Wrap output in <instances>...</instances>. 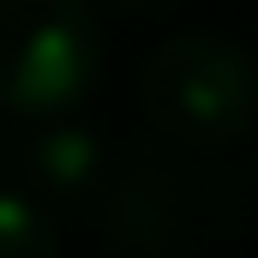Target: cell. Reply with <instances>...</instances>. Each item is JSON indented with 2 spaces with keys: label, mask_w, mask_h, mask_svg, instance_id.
I'll return each instance as SVG.
<instances>
[{
  "label": "cell",
  "mask_w": 258,
  "mask_h": 258,
  "mask_svg": "<svg viewBox=\"0 0 258 258\" xmlns=\"http://www.w3.org/2000/svg\"><path fill=\"white\" fill-rule=\"evenodd\" d=\"M0 258H60L54 216L36 192H0Z\"/></svg>",
  "instance_id": "5b68a950"
},
{
  "label": "cell",
  "mask_w": 258,
  "mask_h": 258,
  "mask_svg": "<svg viewBox=\"0 0 258 258\" xmlns=\"http://www.w3.org/2000/svg\"><path fill=\"white\" fill-rule=\"evenodd\" d=\"M138 102L156 138L180 150H222L258 120V66L240 42L186 30L144 60Z\"/></svg>",
  "instance_id": "6da1fadb"
},
{
  "label": "cell",
  "mask_w": 258,
  "mask_h": 258,
  "mask_svg": "<svg viewBox=\"0 0 258 258\" xmlns=\"http://www.w3.org/2000/svg\"><path fill=\"white\" fill-rule=\"evenodd\" d=\"M252 186H258V162H252Z\"/></svg>",
  "instance_id": "52a82bcc"
},
{
  "label": "cell",
  "mask_w": 258,
  "mask_h": 258,
  "mask_svg": "<svg viewBox=\"0 0 258 258\" xmlns=\"http://www.w3.org/2000/svg\"><path fill=\"white\" fill-rule=\"evenodd\" d=\"M126 12H162V6H174V0H120Z\"/></svg>",
  "instance_id": "8992f818"
},
{
  "label": "cell",
  "mask_w": 258,
  "mask_h": 258,
  "mask_svg": "<svg viewBox=\"0 0 258 258\" xmlns=\"http://www.w3.org/2000/svg\"><path fill=\"white\" fill-rule=\"evenodd\" d=\"M102 216H108V234L126 246V252H150L168 258L180 246H198L204 240V210H216L210 186H192L180 180L174 168L162 162H132L126 174L102 180Z\"/></svg>",
  "instance_id": "3957f363"
},
{
  "label": "cell",
  "mask_w": 258,
  "mask_h": 258,
  "mask_svg": "<svg viewBox=\"0 0 258 258\" xmlns=\"http://www.w3.org/2000/svg\"><path fill=\"white\" fill-rule=\"evenodd\" d=\"M24 174L48 198H90L108 180V138L78 126L72 114H54L24 138Z\"/></svg>",
  "instance_id": "277c9868"
},
{
  "label": "cell",
  "mask_w": 258,
  "mask_h": 258,
  "mask_svg": "<svg viewBox=\"0 0 258 258\" xmlns=\"http://www.w3.org/2000/svg\"><path fill=\"white\" fill-rule=\"evenodd\" d=\"M102 78L90 0H0V108L18 120L78 114Z\"/></svg>",
  "instance_id": "7a4b0ae2"
}]
</instances>
